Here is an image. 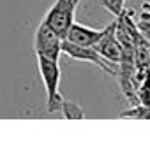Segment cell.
<instances>
[{"label": "cell", "instance_id": "obj_8", "mask_svg": "<svg viewBox=\"0 0 150 151\" xmlns=\"http://www.w3.org/2000/svg\"><path fill=\"white\" fill-rule=\"evenodd\" d=\"M60 113L64 114L66 118H69V119H79V118H83L81 107L78 104H74V102H67V100H64V104L60 107Z\"/></svg>", "mask_w": 150, "mask_h": 151}, {"label": "cell", "instance_id": "obj_3", "mask_svg": "<svg viewBox=\"0 0 150 151\" xmlns=\"http://www.w3.org/2000/svg\"><path fill=\"white\" fill-rule=\"evenodd\" d=\"M62 53L67 55L69 58L73 60H78V62H88V63H94L95 67H99L101 70H104L106 74L110 76H117V70H118V65L115 63H110L108 60H104L94 46H78V44H73L69 40H62Z\"/></svg>", "mask_w": 150, "mask_h": 151}, {"label": "cell", "instance_id": "obj_1", "mask_svg": "<svg viewBox=\"0 0 150 151\" xmlns=\"http://www.w3.org/2000/svg\"><path fill=\"white\" fill-rule=\"evenodd\" d=\"M37 69L44 90H46V111L48 113H60V107L64 104V97L60 93V79H62V72H60V65L57 60H50L44 56H37Z\"/></svg>", "mask_w": 150, "mask_h": 151}, {"label": "cell", "instance_id": "obj_4", "mask_svg": "<svg viewBox=\"0 0 150 151\" xmlns=\"http://www.w3.org/2000/svg\"><path fill=\"white\" fill-rule=\"evenodd\" d=\"M62 40L64 39L50 25L41 21L36 30V37H34V51L37 56H44V58L58 62V58L62 55Z\"/></svg>", "mask_w": 150, "mask_h": 151}, {"label": "cell", "instance_id": "obj_7", "mask_svg": "<svg viewBox=\"0 0 150 151\" xmlns=\"http://www.w3.org/2000/svg\"><path fill=\"white\" fill-rule=\"evenodd\" d=\"M120 116L122 118H143V119H150V107L140 104V102H136V104H133L131 109L124 111Z\"/></svg>", "mask_w": 150, "mask_h": 151}, {"label": "cell", "instance_id": "obj_2", "mask_svg": "<svg viewBox=\"0 0 150 151\" xmlns=\"http://www.w3.org/2000/svg\"><path fill=\"white\" fill-rule=\"evenodd\" d=\"M79 2L81 0H55V4L44 14L42 21L46 25H50L60 37L64 39L67 30H69V27L74 23L76 9H78Z\"/></svg>", "mask_w": 150, "mask_h": 151}, {"label": "cell", "instance_id": "obj_6", "mask_svg": "<svg viewBox=\"0 0 150 151\" xmlns=\"http://www.w3.org/2000/svg\"><path fill=\"white\" fill-rule=\"evenodd\" d=\"M106 32V27L97 30V28H90V27H85L81 23H73L66 34V40L73 42V44H78V46H95L99 42V39L104 35Z\"/></svg>", "mask_w": 150, "mask_h": 151}, {"label": "cell", "instance_id": "obj_5", "mask_svg": "<svg viewBox=\"0 0 150 151\" xmlns=\"http://www.w3.org/2000/svg\"><path fill=\"white\" fill-rule=\"evenodd\" d=\"M94 47H95V51H97L104 60H108L110 63L118 65V62H120V58H122V46H120L118 39L115 35V21L106 27L104 35L99 39V42H97Z\"/></svg>", "mask_w": 150, "mask_h": 151}, {"label": "cell", "instance_id": "obj_9", "mask_svg": "<svg viewBox=\"0 0 150 151\" xmlns=\"http://www.w3.org/2000/svg\"><path fill=\"white\" fill-rule=\"evenodd\" d=\"M101 4L104 5V9L108 12H111L113 16H120L125 9V0H101Z\"/></svg>", "mask_w": 150, "mask_h": 151}]
</instances>
